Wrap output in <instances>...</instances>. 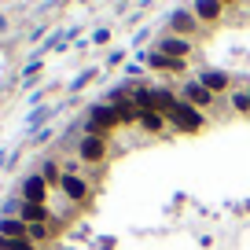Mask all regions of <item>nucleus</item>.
<instances>
[{"label":"nucleus","mask_w":250,"mask_h":250,"mask_svg":"<svg viewBox=\"0 0 250 250\" xmlns=\"http://www.w3.org/2000/svg\"><path fill=\"white\" fill-rule=\"evenodd\" d=\"M26 239L30 243H44L48 239V225H30L26 228Z\"/></svg>","instance_id":"16"},{"label":"nucleus","mask_w":250,"mask_h":250,"mask_svg":"<svg viewBox=\"0 0 250 250\" xmlns=\"http://www.w3.org/2000/svg\"><path fill=\"white\" fill-rule=\"evenodd\" d=\"M26 221L22 217H0V235H8V239H26Z\"/></svg>","instance_id":"13"},{"label":"nucleus","mask_w":250,"mask_h":250,"mask_svg":"<svg viewBox=\"0 0 250 250\" xmlns=\"http://www.w3.org/2000/svg\"><path fill=\"white\" fill-rule=\"evenodd\" d=\"M199 81H203L210 92H225V88H228V74L225 70H203V74H199Z\"/></svg>","instance_id":"14"},{"label":"nucleus","mask_w":250,"mask_h":250,"mask_svg":"<svg viewBox=\"0 0 250 250\" xmlns=\"http://www.w3.org/2000/svg\"><path fill=\"white\" fill-rule=\"evenodd\" d=\"M166 122H169L177 133H199V129L206 125V118H203V110H199V107H191V103L177 100L169 110H166Z\"/></svg>","instance_id":"1"},{"label":"nucleus","mask_w":250,"mask_h":250,"mask_svg":"<svg viewBox=\"0 0 250 250\" xmlns=\"http://www.w3.org/2000/svg\"><path fill=\"white\" fill-rule=\"evenodd\" d=\"M217 4H235V0H217Z\"/></svg>","instance_id":"22"},{"label":"nucleus","mask_w":250,"mask_h":250,"mask_svg":"<svg viewBox=\"0 0 250 250\" xmlns=\"http://www.w3.org/2000/svg\"><path fill=\"white\" fill-rule=\"evenodd\" d=\"M41 177H44V180H48V188H52V184H59V180H62V177H59V169H55V166H52V162H48V166H44V169H41Z\"/></svg>","instance_id":"18"},{"label":"nucleus","mask_w":250,"mask_h":250,"mask_svg":"<svg viewBox=\"0 0 250 250\" xmlns=\"http://www.w3.org/2000/svg\"><path fill=\"white\" fill-rule=\"evenodd\" d=\"M78 155H81V162H103L107 158V136H81V144H78Z\"/></svg>","instance_id":"4"},{"label":"nucleus","mask_w":250,"mask_h":250,"mask_svg":"<svg viewBox=\"0 0 250 250\" xmlns=\"http://www.w3.org/2000/svg\"><path fill=\"white\" fill-rule=\"evenodd\" d=\"M107 41H110V30H96L92 33V44H107Z\"/></svg>","instance_id":"20"},{"label":"nucleus","mask_w":250,"mask_h":250,"mask_svg":"<svg viewBox=\"0 0 250 250\" xmlns=\"http://www.w3.org/2000/svg\"><path fill=\"white\" fill-rule=\"evenodd\" d=\"M19 217H22L26 225H48V206L44 203H22Z\"/></svg>","instance_id":"10"},{"label":"nucleus","mask_w":250,"mask_h":250,"mask_svg":"<svg viewBox=\"0 0 250 250\" xmlns=\"http://www.w3.org/2000/svg\"><path fill=\"white\" fill-rule=\"evenodd\" d=\"M180 92H184V103H191V107H199V110L213 103V92H210V88H206L199 78H195V81H188V85L180 88Z\"/></svg>","instance_id":"5"},{"label":"nucleus","mask_w":250,"mask_h":250,"mask_svg":"<svg viewBox=\"0 0 250 250\" xmlns=\"http://www.w3.org/2000/svg\"><path fill=\"white\" fill-rule=\"evenodd\" d=\"M232 107H235V110H250V88H247V92H235V96H232Z\"/></svg>","instance_id":"17"},{"label":"nucleus","mask_w":250,"mask_h":250,"mask_svg":"<svg viewBox=\"0 0 250 250\" xmlns=\"http://www.w3.org/2000/svg\"><path fill=\"white\" fill-rule=\"evenodd\" d=\"M48 199V180L41 173H30L22 180V203H44Z\"/></svg>","instance_id":"6"},{"label":"nucleus","mask_w":250,"mask_h":250,"mask_svg":"<svg viewBox=\"0 0 250 250\" xmlns=\"http://www.w3.org/2000/svg\"><path fill=\"white\" fill-rule=\"evenodd\" d=\"M140 62L147 66V70H166V74H180L188 66L184 59H169V55H162L158 48H155V52H140Z\"/></svg>","instance_id":"3"},{"label":"nucleus","mask_w":250,"mask_h":250,"mask_svg":"<svg viewBox=\"0 0 250 250\" xmlns=\"http://www.w3.org/2000/svg\"><path fill=\"white\" fill-rule=\"evenodd\" d=\"M125 59V52H122V48H118V52L114 55H110V59H107V66H118V62H122Z\"/></svg>","instance_id":"21"},{"label":"nucleus","mask_w":250,"mask_h":250,"mask_svg":"<svg viewBox=\"0 0 250 250\" xmlns=\"http://www.w3.org/2000/svg\"><path fill=\"white\" fill-rule=\"evenodd\" d=\"M92 74H96V70H85V74H78V78H74V85H70V92H78V88H85L88 81H92Z\"/></svg>","instance_id":"19"},{"label":"nucleus","mask_w":250,"mask_h":250,"mask_svg":"<svg viewBox=\"0 0 250 250\" xmlns=\"http://www.w3.org/2000/svg\"><path fill=\"white\" fill-rule=\"evenodd\" d=\"M221 11H225V4H217V0H195V19H203V22H217Z\"/></svg>","instance_id":"11"},{"label":"nucleus","mask_w":250,"mask_h":250,"mask_svg":"<svg viewBox=\"0 0 250 250\" xmlns=\"http://www.w3.org/2000/svg\"><path fill=\"white\" fill-rule=\"evenodd\" d=\"M136 125H144V129H147V133H166V114L162 110H140V122Z\"/></svg>","instance_id":"12"},{"label":"nucleus","mask_w":250,"mask_h":250,"mask_svg":"<svg viewBox=\"0 0 250 250\" xmlns=\"http://www.w3.org/2000/svg\"><path fill=\"white\" fill-rule=\"evenodd\" d=\"M158 52L169 55V59H188L191 41H188V37H162V41H158Z\"/></svg>","instance_id":"9"},{"label":"nucleus","mask_w":250,"mask_h":250,"mask_svg":"<svg viewBox=\"0 0 250 250\" xmlns=\"http://www.w3.org/2000/svg\"><path fill=\"white\" fill-rule=\"evenodd\" d=\"M0 250H33L30 239H8V235H0Z\"/></svg>","instance_id":"15"},{"label":"nucleus","mask_w":250,"mask_h":250,"mask_svg":"<svg viewBox=\"0 0 250 250\" xmlns=\"http://www.w3.org/2000/svg\"><path fill=\"white\" fill-rule=\"evenodd\" d=\"M166 26H169L173 33H195V30H199V19H195V11H188V8H177V11H169Z\"/></svg>","instance_id":"7"},{"label":"nucleus","mask_w":250,"mask_h":250,"mask_svg":"<svg viewBox=\"0 0 250 250\" xmlns=\"http://www.w3.org/2000/svg\"><path fill=\"white\" fill-rule=\"evenodd\" d=\"M59 191L70 203H81V199L88 195V184H85V177H78V173H62V180H59Z\"/></svg>","instance_id":"8"},{"label":"nucleus","mask_w":250,"mask_h":250,"mask_svg":"<svg viewBox=\"0 0 250 250\" xmlns=\"http://www.w3.org/2000/svg\"><path fill=\"white\" fill-rule=\"evenodd\" d=\"M122 118H118V107L114 103H96L88 110V122H85V136H107L110 129H118Z\"/></svg>","instance_id":"2"}]
</instances>
